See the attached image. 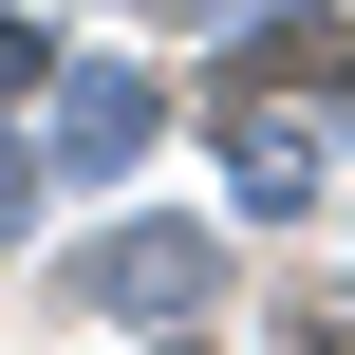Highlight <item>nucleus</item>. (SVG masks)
Wrapping results in <instances>:
<instances>
[{
    "mask_svg": "<svg viewBox=\"0 0 355 355\" xmlns=\"http://www.w3.org/2000/svg\"><path fill=\"white\" fill-rule=\"evenodd\" d=\"M337 75H355V19L300 0V19H262V37L225 56V112H281V94H337Z\"/></svg>",
    "mask_w": 355,
    "mask_h": 355,
    "instance_id": "nucleus-1",
    "label": "nucleus"
},
{
    "mask_svg": "<svg viewBox=\"0 0 355 355\" xmlns=\"http://www.w3.org/2000/svg\"><path fill=\"white\" fill-rule=\"evenodd\" d=\"M94 281H112L131 318H150V300H206V225H112V262H94Z\"/></svg>",
    "mask_w": 355,
    "mask_h": 355,
    "instance_id": "nucleus-2",
    "label": "nucleus"
},
{
    "mask_svg": "<svg viewBox=\"0 0 355 355\" xmlns=\"http://www.w3.org/2000/svg\"><path fill=\"white\" fill-rule=\"evenodd\" d=\"M37 75H56V37H37V19H0V94H37Z\"/></svg>",
    "mask_w": 355,
    "mask_h": 355,
    "instance_id": "nucleus-3",
    "label": "nucleus"
},
{
    "mask_svg": "<svg viewBox=\"0 0 355 355\" xmlns=\"http://www.w3.org/2000/svg\"><path fill=\"white\" fill-rule=\"evenodd\" d=\"M281 355H355V318H300V337H281Z\"/></svg>",
    "mask_w": 355,
    "mask_h": 355,
    "instance_id": "nucleus-4",
    "label": "nucleus"
},
{
    "mask_svg": "<svg viewBox=\"0 0 355 355\" xmlns=\"http://www.w3.org/2000/svg\"><path fill=\"white\" fill-rule=\"evenodd\" d=\"M168 355H187V337H168Z\"/></svg>",
    "mask_w": 355,
    "mask_h": 355,
    "instance_id": "nucleus-5",
    "label": "nucleus"
}]
</instances>
